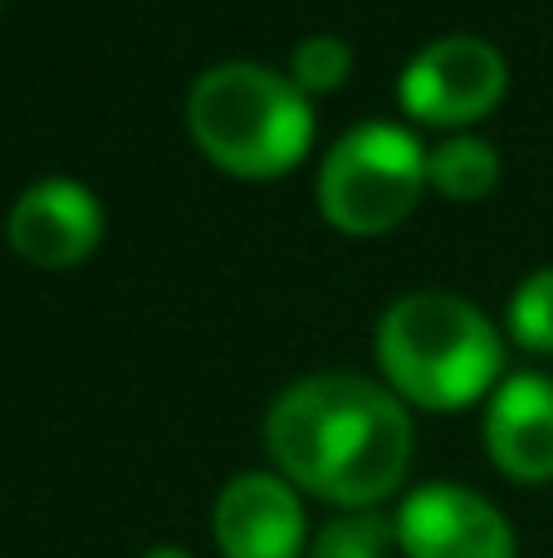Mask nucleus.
<instances>
[{
	"instance_id": "obj_1",
	"label": "nucleus",
	"mask_w": 553,
	"mask_h": 558,
	"mask_svg": "<svg viewBox=\"0 0 553 558\" xmlns=\"http://www.w3.org/2000/svg\"><path fill=\"white\" fill-rule=\"evenodd\" d=\"M280 475L348 514L378 510L411 465V416L388 387L353 373H314L280 392L265 422Z\"/></svg>"
},
{
	"instance_id": "obj_2",
	"label": "nucleus",
	"mask_w": 553,
	"mask_h": 558,
	"mask_svg": "<svg viewBox=\"0 0 553 558\" xmlns=\"http://www.w3.org/2000/svg\"><path fill=\"white\" fill-rule=\"evenodd\" d=\"M378 363L392 392L431 412H456L500 383L505 343L470 299L417 289L378 324Z\"/></svg>"
},
{
	"instance_id": "obj_3",
	"label": "nucleus",
	"mask_w": 553,
	"mask_h": 558,
	"mask_svg": "<svg viewBox=\"0 0 553 558\" xmlns=\"http://www.w3.org/2000/svg\"><path fill=\"white\" fill-rule=\"evenodd\" d=\"M186 123L216 167L235 177H280L309 153L314 108L294 78L250 59H231L196 78Z\"/></svg>"
},
{
	"instance_id": "obj_4",
	"label": "nucleus",
	"mask_w": 553,
	"mask_h": 558,
	"mask_svg": "<svg viewBox=\"0 0 553 558\" xmlns=\"http://www.w3.org/2000/svg\"><path fill=\"white\" fill-rule=\"evenodd\" d=\"M427 186V153L397 123H362L329 147L319 172V206L339 231L382 235L407 221Z\"/></svg>"
},
{
	"instance_id": "obj_5",
	"label": "nucleus",
	"mask_w": 553,
	"mask_h": 558,
	"mask_svg": "<svg viewBox=\"0 0 553 558\" xmlns=\"http://www.w3.org/2000/svg\"><path fill=\"white\" fill-rule=\"evenodd\" d=\"M505 84H509V69L490 39L446 35V39H431L407 64L397 98L417 123L460 128L486 118L505 98Z\"/></svg>"
},
{
	"instance_id": "obj_6",
	"label": "nucleus",
	"mask_w": 553,
	"mask_h": 558,
	"mask_svg": "<svg viewBox=\"0 0 553 558\" xmlns=\"http://www.w3.org/2000/svg\"><path fill=\"white\" fill-rule=\"evenodd\" d=\"M397 549L407 558H515V530L509 520L486 500L451 481H431L402 500L397 520Z\"/></svg>"
},
{
	"instance_id": "obj_7",
	"label": "nucleus",
	"mask_w": 553,
	"mask_h": 558,
	"mask_svg": "<svg viewBox=\"0 0 553 558\" xmlns=\"http://www.w3.org/2000/svg\"><path fill=\"white\" fill-rule=\"evenodd\" d=\"M211 530L221 558H304V549H309L304 500L274 471L235 475L216 500Z\"/></svg>"
},
{
	"instance_id": "obj_8",
	"label": "nucleus",
	"mask_w": 553,
	"mask_h": 558,
	"mask_svg": "<svg viewBox=\"0 0 553 558\" xmlns=\"http://www.w3.org/2000/svg\"><path fill=\"white\" fill-rule=\"evenodd\" d=\"M5 231L10 245L29 265L64 270V265H78L84 255H94L98 235H103V206L74 177H45L10 206Z\"/></svg>"
},
{
	"instance_id": "obj_9",
	"label": "nucleus",
	"mask_w": 553,
	"mask_h": 558,
	"mask_svg": "<svg viewBox=\"0 0 553 558\" xmlns=\"http://www.w3.org/2000/svg\"><path fill=\"white\" fill-rule=\"evenodd\" d=\"M490 461L519 485L553 481V383L544 373H515L495 387L486 416Z\"/></svg>"
},
{
	"instance_id": "obj_10",
	"label": "nucleus",
	"mask_w": 553,
	"mask_h": 558,
	"mask_svg": "<svg viewBox=\"0 0 553 558\" xmlns=\"http://www.w3.org/2000/svg\"><path fill=\"white\" fill-rule=\"evenodd\" d=\"M427 182L451 202H480L500 182V157L486 137H446L427 157Z\"/></svg>"
},
{
	"instance_id": "obj_11",
	"label": "nucleus",
	"mask_w": 553,
	"mask_h": 558,
	"mask_svg": "<svg viewBox=\"0 0 553 558\" xmlns=\"http://www.w3.org/2000/svg\"><path fill=\"white\" fill-rule=\"evenodd\" d=\"M392 544H397L392 520H382L378 510H358V514H343V520L323 524L309 539L304 558H388Z\"/></svg>"
},
{
	"instance_id": "obj_12",
	"label": "nucleus",
	"mask_w": 553,
	"mask_h": 558,
	"mask_svg": "<svg viewBox=\"0 0 553 558\" xmlns=\"http://www.w3.org/2000/svg\"><path fill=\"white\" fill-rule=\"evenodd\" d=\"M509 333L534 353H553V265L534 270L509 299Z\"/></svg>"
},
{
	"instance_id": "obj_13",
	"label": "nucleus",
	"mask_w": 553,
	"mask_h": 558,
	"mask_svg": "<svg viewBox=\"0 0 553 558\" xmlns=\"http://www.w3.org/2000/svg\"><path fill=\"white\" fill-rule=\"evenodd\" d=\"M353 69V49L343 45L339 35H309L299 39L290 59V78L304 88V94H323V88H339Z\"/></svg>"
},
{
	"instance_id": "obj_14",
	"label": "nucleus",
	"mask_w": 553,
	"mask_h": 558,
	"mask_svg": "<svg viewBox=\"0 0 553 558\" xmlns=\"http://www.w3.org/2000/svg\"><path fill=\"white\" fill-rule=\"evenodd\" d=\"M143 558H192L186 549H176V544H162V549H147Z\"/></svg>"
}]
</instances>
